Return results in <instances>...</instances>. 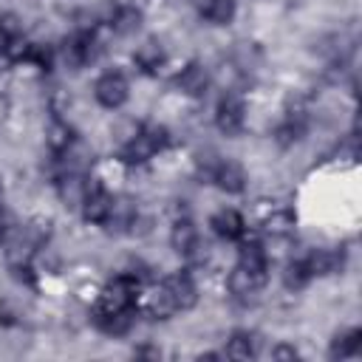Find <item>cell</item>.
Here are the masks:
<instances>
[{
  "label": "cell",
  "instance_id": "21",
  "mask_svg": "<svg viewBox=\"0 0 362 362\" xmlns=\"http://www.w3.org/2000/svg\"><path fill=\"white\" fill-rule=\"evenodd\" d=\"M257 354V339H255V334H249V331H235L232 337H229V342H226V356H232V359H249V356H255Z\"/></svg>",
  "mask_w": 362,
  "mask_h": 362
},
{
  "label": "cell",
  "instance_id": "3",
  "mask_svg": "<svg viewBox=\"0 0 362 362\" xmlns=\"http://www.w3.org/2000/svg\"><path fill=\"white\" fill-rule=\"evenodd\" d=\"M82 218L88 223H105L113 206V195L99 184V181H88L85 187V198H82Z\"/></svg>",
  "mask_w": 362,
  "mask_h": 362
},
{
  "label": "cell",
  "instance_id": "13",
  "mask_svg": "<svg viewBox=\"0 0 362 362\" xmlns=\"http://www.w3.org/2000/svg\"><path fill=\"white\" fill-rule=\"evenodd\" d=\"M57 187H59V198L65 201V206H79L85 198L88 178H85V173H62Z\"/></svg>",
  "mask_w": 362,
  "mask_h": 362
},
{
  "label": "cell",
  "instance_id": "2",
  "mask_svg": "<svg viewBox=\"0 0 362 362\" xmlns=\"http://www.w3.org/2000/svg\"><path fill=\"white\" fill-rule=\"evenodd\" d=\"M93 96H96V102H99L102 107H110V110L122 107V105L127 102V96H130L127 76H124L122 71H105V74L96 79V85H93Z\"/></svg>",
  "mask_w": 362,
  "mask_h": 362
},
{
  "label": "cell",
  "instance_id": "6",
  "mask_svg": "<svg viewBox=\"0 0 362 362\" xmlns=\"http://www.w3.org/2000/svg\"><path fill=\"white\" fill-rule=\"evenodd\" d=\"M209 181L218 187V189H223V192H243V187H246V173H243V167L238 164V161H229V158H223V161H215L212 167H209Z\"/></svg>",
  "mask_w": 362,
  "mask_h": 362
},
{
  "label": "cell",
  "instance_id": "1",
  "mask_svg": "<svg viewBox=\"0 0 362 362\" xmlns=\"http://www.w3.org/2000/svg\"><path fill=\"white\" fill-rule=\"evenodd\" d=\"M167 141H170L167 127H161V124H144L139 133H133V136L124 141L122 158H124L127 164H144V161L153 158L158 150H164Z\"/></svg>",
  "mask_w": 362,
  "mask_h": 362
},
{
  "label": "cell",
  "instance_id": "4",
  "mask_svg": "<svg viewBox=\"0 0 362 362\" xmlns=\"http://www.w3.org/2000/svg\"><path fill=\"white\" fill-rule=\"evenodd\" d=\"M215 124H218L221 133L238 136L243 130V124H246V107H243V102L238 96H232V93L223 96L218 102V107H215Z\"/></svg>",
  "mask_w": 362,
  "mask_h": 362
},
{
  "label": "cell",
  "instance_id": "24",
  "mask_svg": "<svg viewBox=\"0 0 362 362\" xmlns=\"http://www.w3.org/2000/svg\"><path fill=\"white\" fill-rule=\"evenodd\" d=\"M74 141H76V139H74V133H71V127H68V124L54 122V124L48 127V147H51L57 156H59V153H65Z\"/></svg>",
  "mask_w": 362,
  "mask_h": 362
},
{
  "label": "cell",
  "instance_id": "14",
  "mask_svg": "<svg viewBox=\"0 0 362 362\" xmlns=\"http://www.w3.org/2000/svg\"><path fill=\"white\" fill-rule=\"evenodd\" d=\"M133 62L144 71V74H156L164 65V48L158 40H144L136 51H133Z\"/></svg>",
  "mask_w": 362,
  "mask_h": 362
},
{
  "label": "cell",
  "instance_id": "7",
  "mask_svg": "<svg viewBox=\"0 0 362 362\" xmlns=\"http://www.w3.org/2000/svg\"><path fill=\"white\" fill-rule=\"evenodd\" d=\"M170 246L181 255V257H195L201 243H198V229L189 218H178L173 223V232H170Z\"/></svg>",
  "mask_w": 362,
  "mask_h": 362
},
{
  "label": "cell",
  "instance_id": "15",
  "mask_svg": "<svg viewBox=\"0 0 362 362\" xmlns=\"http://www.w3.org/2000/svg\"><path fill=\"white\" fill-rule=\"evenodd\" d=\"M305 266L311 272V277H320V274H334L342 269V255L334 252V249H314L308 257H305Z\"/></svg>",
  "mask_w": 362,
  "mask_h": 362
},
{
  "label": "cell",
  "instance_id": "27",
  "mask_svg": "<svg viewBox=\"0 0 362 362\" xmlns=\"http://www.w3.org/2000/svg\"><path fill=\"white\" fill-rule=\"evenodd\" d=\"M297 348L294 345H274L272 348V359H297Z\"/></svg>",
  "mask_w": 362,
  "mask_h": 362
},
{
  "label": "cell",
  "instance_id": "26",
  "mask_svg": "<svg viewBox=\"0 0 362 362\" xmlns=\"http://www.w3.org/2000/svg\"><path fill=\"white\" fill-rule=\"evenodd\" d=\"M14 226H17V223H14V215L0 204V243L14 235Z\"/></svg>",
  "mask_w": 362,
  "mask_h": 362
},
{
  "label": "cell",
  "instance_id": "8",
  "mask_svg": "<svg viewBox=\"0 0 362 362\" xmlns=\"http://www.w3.org/2000/svg\"><path fill=\"white\" fill-rule=\"evenodd\" d=\"M144 314H147V317H153V320H170L173 314H178L175 297H173V291L167 288V283H164V280H161V283L147 294Z\"/></svg>",
  "mask_w": 362,
  "mask_h": 362
},
{
  "label": "cell",
  "instance_id": "23",
  "mask_svg": "<svg viewBox=\"0 0 362 362\" xmlns=\"http://www.w3.org/2000/svg\"><path fill=\"white\" fill-rule=\"evenodd\" d=\"M359 345H362V331L359 328H348V331L337 334V339L331 345V356H339V359L354 356L359 351Z\"/></svg>",
  "mask_w": 362,
  "mask_h": 362
},
{
  "label": "cell",
  "instance_id": "19",
  "mask_svg": "<svg viewBox=\"0 0 362 362\" xmlns=\"http://www.w3.org/2000/svg\"><path fill=\"white\" fill-rule=\"evenodd\" d=\"M141 25V11L136 6H119L110 17V28L119 34V37H127V34H136Z\"/></svg>",
  "mask_w": 362,
  "mask_h": 362
},
{
  "label": "cell",
  "instance_id": "16",
  "mask_svg": "<svg viewBox=\"0 0 362 362\" xmlns=\"http://www.w3.org/2000/svg\"><path fill=\"white\" fill-rule=\"evenodd\" d=\"M294 229V212L288 206H272L266 215H263V232L266 235H274V238H283Z\"/></svg>",
  "mask_w": 362,
  "mask_h": 362
},
{
  "label": "cell",
  "instance_id": "28",
  "mask_svg": "<svg viewBox=\"0 0 362 362\" xmlns=\"http://www.w3.org/2000/svg\"><path fill=\"white\" fill-rule=\"evenodd\" d=\"M17 42H20V37L8 34V31H6L3 25H0V57H3V54H8V51H11L14 45H17Z\"/></svg>",
  "mask_w": 362,
  "mask_h": 362
},
{
  "label": "cell",
  "instance_id": "11",
  "mask_svg": "<svg viewBox=\"0 0 362 362\" xmlns=\"http://www.w3.org/2000/svg\"><path fill=\"white\" fill-rule=\"evenodd\" d=\"M164 283H167V288L173 291L178 311H187V308H192V305L198 303V288H195V283H192V277H189V274L175 272V274L164 277Z\"/></svg>",
  "mask_w": 362,
  "mask_h": 362
},
{
  "label": "cell",
  "instance_id": "18",
  "mask_svg": "<svg viewBox=\"0 0 362 362\" xmlns=\"http://www.w3.org/2000/svg\"><path fill=\"white\" fill-rule=\"evenodd\" d=\"M235 11H238L235 0H201V17H204L206 23H212V25H226V23H232Z\"/></svg>",
  "mask_w": 362,
  "mask_h": 362
},
{
  "label": "cell",
  "instance_id": "25",
  "mask_svg": "<svg viewBox=\"0 0 362 362\" xmlns=\"http://www.w3.org/2000/svg\"><path fill=\"white\" fill-rule=\"evenodd\" d=\"M311 280V272H308V266H305V260H294V263H288L286 266V272H283V283H286V288H303L305 283Z\"/></svg>",
  "mask_w": 362,
  "mask_h": 362
},
{
  "label": "cell",
  "instance_id": "20",
  "mask_svg": "<svg viewBox=\"0 0 362 362\" xmlns=\"http://www.w3.org/2000/svg\"><path fill=\"white\" fill-rule=\"evenodd\" d=\"M105 226H110L116 232H124V229L136 226V206L127 198H122V201L113 198V206H110V215H107Z\"/></svg>",
  "mask_w": 362,
  "mask_h": 362
},
{
  "label": "cell",
  "instance_id": "29",
  "mask_svg": "<svg viewBox=\"0 0 362 362\" xmlns=\"http://www.w3.org/2000/svg\"><path fill=\"white\" fill-rule=\"evenodd\" d=\"M136 356H161L158 348H136Z\"/></svg>",
  "mask_w": 362,
  "mask_h": 362
},
{
  "label": "cell",
  "instance_id": "5",
  "mask_svg": "<svg viewBox=\"0 0 362 362\" xmlns=\"http://www.w3.org/2000/svg\"><path fill=\"white\" fill-rule=\"evenodd\" d=\"M266 269H252V266H243V263H238L232 272H229V277H226V286H229V291L235 294V297H249V294H255V291H260L263 286H266Z\"/></svg>",
  "mask_w": 362,
  "mask_h": 362
},
{
  "label": "cell",
  "instance_id": "10",
  "mask_svg": "<svg viewBox=\"0 0 362 362\" xmlns=\"http://www.w3.org/2000/svg\"><path fill=\"white\" fill-rule=\"evenodd\" d=\"M93 57H96V40H93V34L79 31V34H74V37L65 40V59L71 65L93 62Z\"/></svg>",
  "mask_w": 362,
  "mask_h": 362
},
{
  "label": "cell",
  "instance_id": "30",
  "mask_svg": "<svg viewBox=\"0 0 362 362\" xmlns=\"http://www.w3.org/2000/svg\"><path fill=\"white\" fill-rule=\"evenodd\" d=\"M0 198H3V184H0Z\"/></svg>",
  "mask_w": 362,
  "mask_h": 362
},
{
  "label": "cell",
  "instance_id": "9",
  "mask_svg": "<svg viewBox=\"0 0 362 362\" xmlns=\"http://www.w3.org/2000/svg\"><path fill=\"white\" fill-rule=\"evenodd\" d=\"M175 85H178V90L187 93V96H204L206 88H209V74H206V68H204L201 62H189V65L175 76Z\"/></svg>",
  "mask_w": 362,
  "mask_h": 362
},
{
  "label": "cell",
  "instance_id": "17",
  "mask_svg": "<svg viewBox=\"0 0 362 362\" xmlns=\"http://www.w3.org/2000/svg\"><path fill=\"white\" fill-rule=\"evenodd\" d=\"M305 133V119L300 113H288L277 127H274V141L280 147H291L294 141H300Z\"/></svg>",
  "mask_w": 362,
  "mask_h": 362
},
{
  "label": "cell",
  "instance_id": "12",
  "mask_svg": "<svg viewBox=\"0 0 362 362\" xmlns=\"http://www.w3.org/2000/svg\"><path fill=\"white\" fill-rule=\"evenodd\" d=\"M212 229L215 235H221L223 240H240L243 232H246V221L240 212L235 209H221L215 218H212Z\"/></svg>",
  "mask_w": 362,
  "mask_h": 362
},
{
  "label": "cell",
  "instance_id": "22",
  "mask_svg": "<svg viewBox=\"0 0 362 362\" xmlns=\"http://www.w3.org/2000/svg\"><path fill=\"white\" fill-rule=\"evenodd\" d=\"M238 263L252 266V269H269L266 249L257 240H240V246H238Z\"/></svg>",
  "mask_w": 362,
  "mask_h": 362
}]
</instances>
